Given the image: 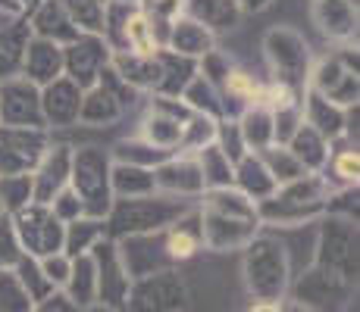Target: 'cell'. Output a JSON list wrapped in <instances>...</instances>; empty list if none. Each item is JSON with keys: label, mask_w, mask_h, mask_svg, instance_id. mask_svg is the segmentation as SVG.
Here are the masks:
<instances>
[{"label": "cell", "mask_w": 360, "mask_h": 312, "mask_svg": "<svg viewBox=\"0 0 360 312\" xmlns=\"http://www.w3.org/2000/svg\"><path fill=\"white\" fill-rule=\"evenodd\" d=\"M110 159L101 147H82L72 150V165H69V187L79 194L88 216H103L113 206V191H110Z\"/></svg>", "instance_id": "obj_1"}, {"label": "cell", "mask_w": 360, "mask_h": 312, "mask_svg": "<svg viewBox=\"0 0 360 312\" xmlns=\"http://www.w3.org/2000/svg\"><path fill=\"white\" fill-rule=\"evenodd\" d=\"M263 50H266V62L273 69V81L285 85L301 94L310 81V50L304 38L292 29H273L263 38Z\"/></svg>", "instance_id": "obj_2"}, {"label": "cell", "mask_w": 360, "mask_h": 312, "mask_svg": "<svg viewBox=\"0 0 360 312\" xmlns=\"http://www.w3.org/2000/svg\"><path fill=\"white\" fill-rule=\"evenodd\" d=\"M185 203L176 197H122L113 206V231H129V234H144V231H160V228L172 225L182 219Z\"/></svg>", "instance_id": "obj_3"}, {"label": "cell", "mask_w": 360, "mask_h": 312, "mask_svg": "<svg viewBox=\"0 0 360 312\" xmlns=\"http://www.w3.org/2000/svg\"><path fill=\"white\" fill-rule=\"evenodd\" d=\"M326 203V182L316 178L314 172H307L304 178L288 184H279V191H273V197L263 200L257 216L279 219V222H297L304 216H314Z\"/></svg>", "instance_id": "obj_4"}, {"label": "cell", "mask_w": 360, "mask_h": 312, "mask_svg": "<svg viewBox=\"0 0 360 312\" xmlns=\"http://www.w3.org/2000/svg\"><path fill=\"white\" fill-rule=\"evenodd\" d=\"M47 150L44 128H16L0 125V175H25L34 172Z\"/></svg>", "instance_id": "obj_5"}, {"label": "cell", "mask_w": 360, "mask_h": 312, "mask_svg": "<svg viewBox=\"0 0 360 312\" xmlns=\"http://www.w3.org/2000/svg\"><path fill=\"white\" fill-rule=\"evenodd\" d=\"M310 91L326 97L329 103L348 109L357 103V53H338V57L323 60L310 72Z\"/></svg>", "instance_id": "obj_6"}, {"label": "cell", "mask_w": 360, "mask_h": 312, "mask_svg": "<svg viewBox=\"0 0 360 312\" xmlns=\"http://www.w3.org/2000/svg\"><path fill=\"white\" fill-rule=\"evenodd\" d=\"M110 57H113V50L101 34L82 32L79 38L63 47V75L69 81H75L82 91H88V88L98 85L103 66H110Z\"/></svg>", "instance_id": "obj_7"}, {"label": "cell", "mask_w": 360, "mask_h": 312, "mask_svg": "<svg viewBox=\"0 0 360 312\" xmlns=\"http://www.w3.org/2000/svg\"><path fill=\"white\" fill-rule=\"evenodd\" d=\"M191 116H195V113L188 109V103H185V100H176V97L157 94V97H154V107H150V113L144 116L141 137H144L148 144H154V147L176 154V150H179V141H182V128H185V122H188Z\"/></svg>", "instance_id": "obj_8"}, {"label": "cell", "mask_w": 360, "mask_h": 312, "mask_svg": "<svg viewBox=\"0 0 360 312\" xmlns=\"http://www.w3.org/2000/svg\"><path fill=\"white\" fill-rule=\"evenodd\" d=\"M0 125L16 128H47L41 113V88L29 79L0 81Z\"/></svg>", "instance_id": "obj_9"}, {"label": "cell", "mask_w": 360, "mask_h": 312, "mask_svg": "<svg viewBox=\"0 0 360 312\" xmlns=\"http://www.w3.org/2000/svg\"><path fill=\"white\" fill-rule=\"evenodd\" d=\"M19 234L25 238V244L38 253H57L60 240H63V228L60 219L47 210V203H29L19 210Z\"/></svg>", "instance_id": "obj_10"}, {"label": "cell", "mask_w": 360, "mask_h": 312, "mask_svg": "<svg viewBox=\"0 0 360 312\" xmlns=\"http://www.w3.org/2000/svg\"><path fill=\"white\" fill-rule=\"evenodd\" d=\"M82 88L75 81H69L66 75L53 79L51 85L41 88V113L44 122L53 128H66V125L79 122V107H82Z\"/></svg>", "instance_id": "obj_11"}, {"label": "cell", "mask_w": 360, "mask_h": 312, "mask_svg": "<svg viewBox=\"0 0 360 312\" xmlns=\"http://www.w3.org/2000/svg\"><path fill=\"white\" fill-rule=\"evenodd\" d=\"M248 278L257 294H276L285 281V256L273 240H257L248 256Z\"/></svg>", "instance_id": "obj_12"}, {"label": "cell", "mask_w": 360, "mask_h": 312, "mask_svg": "<svg viewBox=\"0 0 360 312\" xmlns=\"http://www.w3.org/2000/svg\"><path fill=\"white\" fill-rule=\"evenodd\" d=\"M69 165H72V150L69 147H47L41 163L32 172L34 184V203H51L60 191L69 184Z\"/></svg>", "instance_id": "obj_13"}, {"label": "cell", "mask_w": 360, "mask_h": 312, "mask_svg": "<svg viewBox=\"0 0 360 312\" xmlns=\"http://www.w3.org/2000/svg\"><path fill=\"white\" fill-rule=\"evenodd\" d=\"M29 32L34 38H44V41H53V44L66 47L69 41L79 38V29L75 22L69 19L66 6L60 0H38L32 6V16H29Z\"/></svg>", "instance_id": "obj_14"}, {"label": "cell", "mask_w": 360, "mask_h": 312, "mask_svg": "<svg viewBox=\"0 0 360 312\" xmlns=\"http://www.w3.org/2000/svg\"><path fill=\"white\" fill-rule=\"evenodd\" d=\"M22 75L38 88L51 85L53 79L63 75V47L32 34L22 53Z\"/></svg>", "instance_id": "obj_15"}, {"label": "cell", "mask_w": 360, "mask_h": 312, "mask_svg": "<svg viewBox=\"0 0 360 312\" xmlns=\"http://www.w3.org/2000/svg\"><path fill=\"white\" fill-rule=\"evenodd\" d=\"M154 184H157V191L179 194V197H182V194H200L204 191V178H200L198 159L185 156V154L163 159L154 169Z\"/></svg>", "instance_id": "obj_16"}, {"label": "cell", "mask_w": 360, "mask_h": 312, "mask_svg": "<svg viewBox=\"0 0 360 312\" xmlns=\"http://www.w3.org/2000/svg\"><path fill=\"white\" fill-rule=\"evenodd\" d=\"M357 247V225L351 219H329L323 225V262L332 269L351 272Z\"/></svg>", "instance_id": "obj_17"}, {"label": "cell", "mask_w": 360, "mask_h": 312, "mask_svg": "<svg viewBox=\"0 0 360 312\" xmlns=\"http://www.w3.org/2000/svg\"><path fill=\"white\" fill-rule=\"evenodd\" d=\"M314 19L332 41L348 44L357 38V4L351 0H314Z\"/></svg>", "instance_id": "obj_18"}, {"label": "cell", "mask_w": 360, "mask_h": 312, "mask_svg": "<svg viewBox=\"0 0 360 312\" xmlns=\"http://www.w3.org/2000/svg\"><path fill=\"white\" fill-rule=\"evenodd\" d=\"M166 50L179 53V57H204V53L213 50V32L207 25H200L198 19L191 16H179L176 22L169 25V34H166Z\"/></svg>", "instance_id": "obj_19"}, {"label": "cell", "mask_w": 360, "mask_h": 312, "mask_svg": "<svg viewBox=\"0 0 360 312\" xmlns=\"http://www.w3.org/2000/svg\"><path fill=\"white\" fill-rule=\"evenodd\" d=\"M110 66L135 91L157 88V79H160V60H157V53H113Z\"/></svg>", "instance_id": "obj_20"}, {"label": "cell", "mask_w": 360, "mask_h": 312, "mask_svg": "<svg viewBox=\"0 0 360 312\" xmlns=\"http://www.w3.org/2000/svg\"><path fill=\"white\" fill-rule=\"evenodd\" d=\"M254 222L248 219H229L219 212L204 210L200 216V240H207L210 247H229V244H245L254 234Z\"/></svg>", "instance_id": "obj_21"}, {"label": "cell", "mask_w": 360, "mask_h": 312, "mask_svg": "<svg viewBox=\"0 0 360 312\" xmlns=\"http://www.w3.org/2000/svg\"><path fill=\"white\" fill-rule=\"evenodd\" d=\"M185 10L191 19L207 25L213 34L217 32H232L241 22V6L238 0H185Z\"/></svg>", "instance_id": "obj_22"}, {"label": "cell", "mask_w": 360, "mask_h": 312, "mask_svg": "<svg viewBox=\"0 0 360 312\" xmlns=\"http://www.w3.org/2000/svg\"><path fill=\"white\" fill-rule=\"evenodd\" d=\"M301 113H304V122L314 131H320L326 141H335V137L345 135V109L329 103L326 97L307 91V100H304Z\"/></svg>", "instance_id": "obj_23"}, {"label": "cell", "mask_w": 360, "mask_h": 312, "mask_svg": "<svg viewBox=\"0 0 360 312\" xmlns=\"http://www.w3.org/2000/svg\"><path fill=\"white\" fill-rule=\"evenodd\" d=\"M232 182H238V191L245 194V197H251V200H266V197H273V191L279 184L273 182V175L266 172V165H263V159L257 154H245L235 163V178Z\"/></svg>", "instance_id": "obj_24"}, {"label": "cell", "mask_w": 360, "mask_h": 312, "mask_svg": "<svg viewBox=\"0 0 360 312\" xmlns=\"http://www.w3.org/2000/svg\"><path fill=\"white\" fill-rule=\"evenodd\" d=\"M29 38L32 32L25 19H16L13 25H0V81L22 72V53Z\"/></svg>", "instance_id": "obj_25"}, {"label": "cell", "mask_w": 360, "mask_h": 312, "mask_svg": "<svg viewBox=\"0 0 360 312\" xmlns=\"http://www.w3.org/2000/svg\"><path fill=\"white\" fill-rule=\"evenodd\" d=\"M157 60H160V79H157L154 91L163 97H179L185 91V85L198 75V66L191 57H179L172 50H157Z\"/></svg>", "instance_id": "obj_26"}, {"label": "cell", "mask_w": 360, "mask_h": 312, "mask_svg": "<svg viewBox=\"0 0 360 312\" xmlns=\"http://www.w3.org/2000/svg\"><path fill=\"white\" fill-rule=\"evenodd\" d=\"M122 113H126V107H122V103L116 100L107 88L94 85V88H88V91L82 94L79 122H85V125H110V122L120 119Z\"/></svg>", "instance_id": "obj_27"}, {"label": "cell", "mask_w": 360, "mask_h": 312, "mask_svg": "<svg viewBox=\"0 0 360 312\" xmlns=\"http://www.w3.org/2000/svg\"><path fill=\"white\" fill-rule=\"evenodd\" d=\"M110 191L116 197H144L154 194V169H141V165H129V163H113L110 165Z\"/></svg>", "instance_id": "obj_28"}, {"label": "cell", "mask_w": 360, "mask_h": 312, "mask_svg": "<svg viewBox=\"0 0 360 312\" xmlns=\"http://www.w3.org/2000/svg\"><path fill=\"white\" fill-rule=\"evenodd\" d=\"M288 150L301 159V165L307 172H316L326 165L329 159V141L320 135V131H314L307 122L297 125V131L292 135V141H288Z\"/></svg>", "instance_id": "obj_29"}, {"label": "cell", "mask_w": 360, "mask_h": 312, "mask_svg": "<svg viewBox=\"0 0 360 312\" xmlns=\"http://www.w3.org/2000/svg\"><path fill=\"white\" fill-rule=\"evenodd\" d=\"M204 210L229 216V219H248V222L257 219V203H254L251 197H245L241 191H235L232 184L210 187V194H207V200H204Z\"/></svg>", "instance_id": "obj_30"}, {"label": "cell", "mask_w": 360, "mask_h": 312, "mask_svg": "<svg viewBox=\"0 0 360 312\" xmlns=\"http://www.w3.org/2000/svg\"><path fill=\"white\" fill-rule=\"evenodd\" d=\"M257 156L263 159V165H266V172L273 175L276 184H288V182H297V178L307 175V169H304L301 159L288 150V144H269Z\"/></svg>", "instance_id": "obj_31"}, {"label": "cell", "mask_w": 360, "mask_h": 312, "mask_svg": "<svg viewBox=\"0 0 360 312\" xmlns=\"http://www.w3.org/2000/svg\"><path fill=\"white\" fill-rule=\"evenodd\" d=\"M241 141H245L248 150H254V154H260L263 147H269L273 144V109L266 107H251L245 109V116H241Z\"/></svg>", "instance_id": "obj_32"}, {"label": "cell", "mask_w": 360, "mask_h": 312, "mask_svg": "<svg viewBox=\"0 0 360 312\" xmlns=\"http://www.w3.org/2000/svg\"><path fill=\"white\" fill-rule=\"evenodd\" d=\"M198 169H200V178H204V187H229L232 178H235V165L232 159L217 147V144H207L200 147L198 154Z\"/></svg>", "instance_id": "obj_33"}, {"label": "cell", "mask_w": 360, "mask_h": 312, "mask_svg": "<svg viewBox=\"0 0 360 312\" xmlns=\"http://www.w3.org/2000/svg\"><path fill=\"white\" fill-rule=\"evenodd\" d=\"M182 100L188 103L191 113L210 116V119H223V97H219V91L204 79V75H195V79L185 85Z\"/></svg>", "instance_id": "obj_34"}, {"label": "cell", "mask_w": 360, "mask_h": 312, "mask_svg": "<svg viewBox=\"0 0 360 312\" xmlns=\"http://www.w3.org/2000/svg\"><path fill=\"white\" fill-rule=\"evenodd\" d=\"M169 150H160L154 144H148L144 137L138 141H120L113 147V159L116 163H129V165H141V169H157L163 159H169Z\"/></svg>", "instance_id": "obj_35"}, {"label": "cell", "mask_w": 360, "mask_h": 312, "mask_svg": "<svg viewBox=\"0 0 360 312\" xmlns=\"http://www.w3.org/2000/svg\"><path fill=\"white\" fill-rule=\"evenodd\" d=\"M66 6L69 19L75 22V29L85 34H101L103 32V10L107 0H60Z\"/></svg>", "instance_id": "obj_36"}, {"label": "cell", "mask_w": 360, "mask_h": 312, "mask_svg": "<svg viewBox=\"0 0 360 312\" xmlns=\"http://www.w3.org/2000/svg\"><path fill=\"white\" fill-rule=\"evenodd\" d=\"M323 182H335L342 187H357V147H342L335 150V154H329L326 165H323Z\"/></svg>", "instance_id": "obj_37"}, {"label": "cell", "mask_w": 360, "mask_h": 312, "mask_svg": "<svg viewBox=\"0 0 360 312\" xmlns=\"http://www.w3.org/2000/svg\"><path fill=\"white\" fill-rule=\"evenodd\" d=\"M163 244H166V256H169V259H188V256L200 247V225L176 219V225H172V231L166 234Z\"/></svg>", "instance_id": "obj_38"}, {"label": "cell", "mask_w": 360, "mask_h": 312, "mask_svg": "<svg viewBox=\"0 0 360 312\" xmlns=\"http://www.w3.org/2000/svg\"><path fill=\"white\" fill-rule=\"evenodd\" d=\"M34 200V184H32V172L25 175H0V203L6 210L19 212L22 206H29Z\"/></svg>", "instance_id": "obj_39"}, {"label": "cell", "mask_w": 360, "mask_h": 312, "mask_svg": "<svg viewBox=\"0 0 360 312\" xmlns=\"http://www.w3.org/2000/svg\"><path fill=\"white\" fill-rule=\"evenodd\" d=\"M217 122L219 119H210V116H200V113L191 116V119L185 122V128H182L179 154H182V150H188V154H198L200 147L213 144V137H217Z\"/></svg>", "instance_id": "obj_40"}, {"label": "cell", "mask_w": 360, "mask_h": 312, "mask_svg": "<svg viewBox=\"0 0 360 312\" xmlns=\"http://www.w3.org/2000/svg\"><path fill=\"white\" fill-rule=\"evenodd\" d=\"M301 122H304L301 103H292V107L273 109V144H288Z\"/></svg>", "instance_id": "obj_41"}, {"label": "cell", "mask_w": 360, "mask_h": 312, "mask_svg": "<svg viewBox=\"0 0 360 312\" xmlns=\"http://www.w3.org/2000/svg\"><path fill=\"white\" fill-rule=\"evenodd\" d=\"M213 144H217V147L232 159V165L248 154L245 141H241V131H238V125L235 122H217V137H213Z\"/></svg>", "instance_id": "obj_42"}, {"label": "cell", "mask_w": 360, "mask_h": 312, "mask_svg": "<svg viewBox=\"0 0 360 312\" xmlns=\"http://www.w3.org/2000/svg\"><path fill=\"white\" fill-rule=\"evenodd\" d=\"M53 203V216L57 219H66V222H72V219H79L82 212H85V206H82V200H79V194L72 191V187H63V191L57 194V197L51 200Z\"/></svg>", "instance_id": "obj_43"}, {"label": "cell", "mask_w": 360, "mask_h": 312, "mask_svg": "<svg viewBox=\"0 0 360 312\" xmlns=\"http://www.w3.org/2000/svg\"><path fill=\"white\" fill-rule=\"evenodd\" d=\"M101 234V222H79V219H72V228H69V234H63V238L69 240V247L79 253L82 247H88L94 238Z\"/></svg>", "instance_id": "obj_44"}, {"label": "cell", "mask_w": 360, "mask_h": 312, "mask_svg": "<svg viewBox=\"0 0 360 312\" xmlns=\"http://www.w3.org/2000/svg\"><path fill=\"white\" fill-rule=\"evenodd\" d=\"M16 256V228L10 219L0 216V262H10Z\"/></svg>", "instance_id": "obj_45"}, {"label": "cell", "mask_w": 360, "mask_h": 312, "mask_svg": "<svg viewBox=\"0 0 360 312\" xmlns=\"http://www.w3.org/2000/svg\"><path fill=\"white\" fill-rule=\"evenodd\" d=\"M107 253H103V262H107V269H103V275H101V284H103V294H110V290H122V281L120 278V269H116V256L110 253V247H103Z\"/></svg>", "instance_id": "obj_46"}, {"label": "cell", "mask_w": 360, "mask_h": 312, "mask_svg": "<svg viewBox=\"0 0 360 312\" xmlns=\"http://www.w3.org/2000/svg\"><path fill=\"white\" fill-rule=\"evenodd\" d=\"M47 278H57V281H63L66 278V262L60 259V256H53V259H47Z\"/></svg>", "instance_id": "obj_47"}, {"label": "cell", "mask_w": 360, "mask_h": 312, "mask_svg": "<svg viewBox=\"0 0 360 312\" xmlns=\"http://www.w3.org/2000/svg\"><path fill=\"white\" fill-rule=\"evenodd\" d=\"M88 287H91V266H88V262H82V272H75V290L88 294Z\"/></svg>", "instance_id": "obj_48"}, {"label": "cell", "mask_w": 360, "mask_h": 312, "mask_svg": "<svg viewBox=\"0 0 360 312\" xmlns=\"http://www.w3.org/2000/svg\"><path fill=\"white\" fill-rule=\"evenodd\" d=\"M269 4H273V0H238L241 13H260V10H266Z\"/></svg>", "instance_id": "obj_49"}, {"label": "cell", "mask_w": 360, "mask_h": 312, "mask_svg": "<svg viewBox=\"0 0 360 312\" xmlns=\"http://www.w3.org/2000/svg\"><path fill=\"white\" fill-rule=\"evenodd\" d=\"M16 16V13H22V6L16 4V0H0V16Z\"/></svg>", "instance_id": "obj_50"}, {"label": "cell", "mask_w": 360, "mask_h": 312, "mask_svg": "<svg viewBox=\"0 0 360 312\" xmlns=\"http://www.w3.org/2000/svg\"><path fill=\"white\" fill-rule=\"evenodd\" d=\"M251 312H276V309H273V306H266V303H263V306H254Z\"/></svg>", "instance_id": "obj_51"}, {"label": "cell", "mask_w": 360, "mask_h": 312, "mask_svg": "<svg viewBox=\"0 0 360 312\" xmlns=\"http://www.w3.org/2000/svg\"><path fill=\"white\" fill-rule=\"evenodd\" d=\"M16 4H19V6H22V10H25V6H34V0H16Z\"/></svg>", "instance_id": "obj_52"}, {"label": "cell", "mask_w": 360, "mask_h": 312, "mask_svg": "<svg viewBox=\"0 0 360 312\" xmlns=\"http://www.w3.org/2000/svg\"><path fill=\"white\" fill-rule=\"evenodd\" d=\"M351 4H357V0H351Z\"/></svg>", "instance_id": "obj_53"}, {"label": "cell", "mask_w": 360, "mask_h": 312, "mask_svg": "<svg viewBox=\"0 0 360 312\" xmlns=\"http://www.w3.org/2000/svg\"><path fill=\"white\" fill-rule=\"evenodd\" d=\"M135 4H138V0H135Z\"/></svg>", "instance_id": "obj_54"}]
</instances>
